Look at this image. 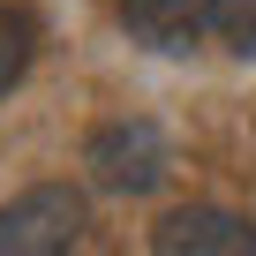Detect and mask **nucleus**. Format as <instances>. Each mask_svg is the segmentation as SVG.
I'll return each mask as SVG.
<instances>
[{
	"mask_svg": "<svg viewBox=\"0 0 256 256\" xmlns=\"http://www.w3.org/2000/svg\"><path fill=\"white\" fill-rule=\"evenodd\" d=\"M83 166L106 196H151L166 174H174V151L151 120H106L98 136L83 144Z\"/></svg>",
	"mask_w": 256,
	"mask_h": 256,
	"instance_id": "f257e3e1",
	"label": "nucleus"
},
{
	"mask_svg": "<svg viewBox=\"0 0 256 256\" xmlns=\"http://www.w3.org/2000/svg\"><path fill=\"white\" fill-rule=\"evenodd\" d=\"M90 226V204L60 181L46 188H23L8 211H0V256H53V248H76Z\"/></svg>",
	"mask_w": 256,
	"mask_h": 256,
	"instance_id": "f03ea898",
	"label": "nucleus"
},
{
	"mask_svg": "<svg viewBox=\"0 0 256 256\" xmlns=\"http://www.w3.org/2000/svg\"><path fill=\"white\" fill-rule=\"evenodd\" d=\"M158 256H256V226L241 211H218V204H188V211H166L158 234H151Z\"/></svg>",
	"mask_w": 256,
	"mask_h": 256,
	"instance_id": "7ed1b4c3",
	"label": "nucleus"
},
{
	"mask_svg": "<svg viewBox=\"0 0 256 256\" xmlns=\"http://www.w3.org/2000/svg\"><path fill=\"white\" fill-rule=\"evenodd\" d=\"M120 30L151 53H188L211 30V0H120Z\"/></svg>",
	"mask_w": 256,
	"mask_h": 256,
	"instance_id": "20e7f679",
	"label": "nucleus"
},
{
	"mask_svg": "<svg viewBox=\"0 0 256 256\" xmlns=\"http://www.w3.org/2000/svg\"><path fill=\"white\" fill-rule=\"evenodd\" d=\"M23 68H30V23L16 8H0V98L23 83Z\"/></svg>",
	"mask_w": 256,
	"mask_h": 256,
	"instance_id": "39448f33",
	"label": "nucleus"
},
{
	"mask_svg": "<svg viewBox=\"0 0 256 256\" xmlns=\"http://www.w3.org/2000/svg\"><path fill=\"white\" fill-rule=\"evenodd\" d=\"M211 38H226L234 53L256 60V0H211Z\"/></svg>",
	"mask_w": 256,
	"mask_h": 256,
	"instance_id": "423d86ee",
	"label": "nucleus"
}]
</instances>
